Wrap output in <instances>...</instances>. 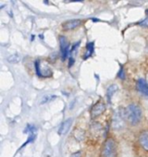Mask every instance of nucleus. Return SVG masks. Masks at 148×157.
<instances>
[{
	"label": "nucleus",
	"instance_id": "nucleus-9",
	"mask_svg": "<svg viewBox=\"0 0 148 157\" xmlns=\"http://www.w3.org/2000/svg\"><path fill=\"white\" fill-rule=\"evenodd\" d=\"M71 123H72V119H71V118H68V119L65 120V121L60 125V127H59V128H58V134H59V135H64V134H66V133L68 131V129H69V128H70V126H71Z\"/></svg>",
	"mask_w": 148,
	"mask_h": 157
},
{
	"label": "nucleus",
	"instance_id": "nucleus-4",
	"mask_svg": "<svg viewBox=\"0 0 148 157\" xmlns=\"http://www.w3.org/2000/svg\"><path fill=\"white\" fill-rule=\"evenodd\" d=\"M34 66H35V71H36V74L38 77L48 78V77L52 76L53 71L46 63H42L40 60H37V61H35Z\"/></svg>",
	"mask_w": 148,
	"mask_h": 157
},
{
	"label": "nucleus",
	"instance_id": "nucleus-15",
	"mask_svg": "<svg viewBox=\"0 0 148 157\" xmlns=\"http://www.w3.org/2000/svg\"><path fill=\"white\" fill-rule=\"evenodd\" d=\"M71 157H82V153H81V151L74 152V153L71 155Z\"/></svg>",
	"mask_w": 148,
	"mask_h": 157
},
{
	"label": "nucleus",
	"instance_id": "nucleus-8",
	"mask_svg": "<svg viewBox=\"0 0 148 157\" xmlns=\"http://www.w3.org/2000/svg\"><path fill=\"white\" fill-rule=\"evenodd\" d=\"M139 142L141 144V146L146 151H148V130H144L140 134L139 137Z\"/></svg>",
	"mask_w": 148,
	"mask_h": 157
},
{
	"label": "nucleus",
	"instance_id": "nucleus-17",
	"mask_svg": "<svg viewBox=\"0 0 148 157\" xmlns=\"http://www.w3.org/2000/svg\"><path fill=\"white\" fill-rule=\"evenodd\" d=\"M71 2H81V1H83V0H70Z\"/></svg>",
	"mask_w": 148,
	"mask_h": 157
},
{
	"label": "nucleus",
	"instance_id": "nucleus-3",
	"mask_svg": "<svg viewBox=\"0 0 148 157\" xmlns=\"http://www.w3.org/2000/svg\"><path fill=\"white\" fill-rule=\"evenodd\" d=\"M116 156H117V144L113 139H108L105 142L102 151V157H116Z\"/></svg>",
	"mask_w": 148,
	"mask_h": 157
},
{
	"label": "nucleus",
	"instance_id": "nucleus-1",
	"mask_svg": "<svg viewBox=\"0 0 148 157\" xmlns=\"http://www.w3.org/2000/svg\"><path fill=\"white\" fill-rule=\"evenodd\" d=\"M124 114H125V118L127 122H129L130 125H137L141 118H142V110L141 108L134 104H131L128 105L124 109Z\"/></svg>",
	"mask_w": 148,
	"mask_h": 157
},
{
	"label": "nucleus",
	"instance_id": "nucleus-6",
	"mask_svg": "<svg viewBox=\"0 0 148 157\" xmlns=\"http://www.w3.org/2000/svg\"><path fill=\"white\" fill-rule=\"evenodd\" d=\"M106 110V105L103 102H97L91 109V117L95 118L99 116H101Z\"/></svg>",
	"mask_w": 148,
	"mask_h": 157
},
{
	"label": "nucleus",
	"instance_id": "nucleus-11",
	"mask_svg": "<svg viewBox=\"0 0 148 157\" xmlns=\"http://www.w3.org/2000/svg\"><path fill=\"white\" fill-rule=\"evenodd\" d=\"M94 49H95V45H94V43L91 42V43H88L87 44V46H86V52H85V56H84V59L90 57L93 53H94Z\"/></svg>",
	"mask_w": 148,
	"mask_h": 157
},
{
	"label": "nucleus",
	"instance_id": "nucleus-14",
	"mask_svg": "<svg viewBox=\"0 0 148 157\" xmlns=\"http://www.w3.org/2000/svg\"><path fill=\"white\" fill-rule=\"evenodd\" d=\"M118 77H119V78H125V73H124L123 68H120L119 72L118 73Z\"/></svg>",
	"mask_w": 148,
	"mask_h": 157
},
{
	"label": "nucleus",
	"instance_id": "nucleus-13",
	"mask_svg": "<svg viewBox=\"0 0 148 157\" xmlns=\"http://www.w3.org/2000/svg\"><path fill=\"white\" fill-rule=\"evenodd\" d=\"M19 60H20V57L17 55H13V56L8 57V61L10 63H17V62H19Z\"/></svg>",
	"mask_w": 148,
	"mask_h": 157
},
{
	"label": "nucleus",
	"instance_id": "nucleus-12",
	"mask_svg": "<svg viewBox=\"0 0 148 157\" xmlns=\"http://www.w3.org/2000/svg\"><path fill=\"white\" fill-rule=\"evenodd\" d=\"M118 90H119V87H118L117 85H115V84H113V85H111V86H109V87L107 88V99H108L109 101H110V99L112 98L113 94H114Z\"/></svg>",
	"mask_w": 148,
	"mask_h": 157
},
{
	"label": "nucleus",
	"instance_id": "nucleus-10",
	"mask_svg": "<svg viewBox=\"0 0 148 157\" xmlns=\"http://www.w3.org/2000/svg\"><path fill=\"white\" fill-rule=\"evenodd\" d=\"M137 89L140 93L142 94L148 96V84L145 81L143 80H139L137 82Z\"/></svg>",
	"mask_w": 148,
	"mask_h": 157
},
{
	"label": "nucleus",
	"instance_id": "nucleus-18",
	"mask_svg": "<svg viewBox=\"0 0 148 157\" xmlns=\"http://www.w3.org/2000/svg\"><path fill=\"white\" fill-rule=\"evenodd\" d=\"M146 12H147V14H148V10H146Z\"/></svg>",
	"mask_w": 148,
	"mask_h": 157
},
{
	"label": "nucleus",
	"instance_id": "nucleus-7",
	"mask_svg": "<svg viewBox=\"0 0 148 157\" xmlns=\"http://www.w3.org/2000/svg\"><path fill=\"white\" fill-rule=\"evenodd\" d=\"M82 23H83V21L81 20H78V19L69 20L68 21H65L62 24V28L65 31H71V30H74V29L78 28L80 25H82Z\"/></svg>",
	"mask_w": 148,
	"mask_h": 157
},
{
	"label": "nucleus",
	"instance_id": "nucleus-2",
	"mask_svg": "<svg viewBox=\"0 0 148 157\" xmlns=\"http://www.w3.org/2000/svg\"><path fill=\"white\" fill-rule=\"evenodd\" d=\"M125 114L124 110L119 109L114 113L113 118H112V128L115 130H119L124 128L125 125Z\"/></svg>",
	"mask_w": 148,
	"mask_h": 157
},
{
	"label": "nucleus",
	"instance_id": "nucleus-5",
	"mask_svg": "<svg viewBox=\"0 0 148 157\" xmlns=\"http://www.w3.org/2000/svg\"><path fill=\"white\" fill-rule=\"evenodd\" d=\"M59 45H60V52H61L62 59L65 60L69 53V44L67 38L63 35L59 36Z\"/></svg>",
	"mask_w": 148,
	"mask_h": 157
},
{
	"label": "nucleus",
	"instance_id": "nucleus-16",
	"mask_svg": "<svg viewBox=\"0 0 148 157\" xmlns=\"http://www.w3.org/2000/svg\"><path fill=\"white\" fill-rule=\"evenodd\" d=\"M73 63H74V59H73L72 57H70V58H69V65H68V66H69V67H71Z\"/></svg>",
	"mask_w": 148,
	"mask_h": 157
}]
</instances>
